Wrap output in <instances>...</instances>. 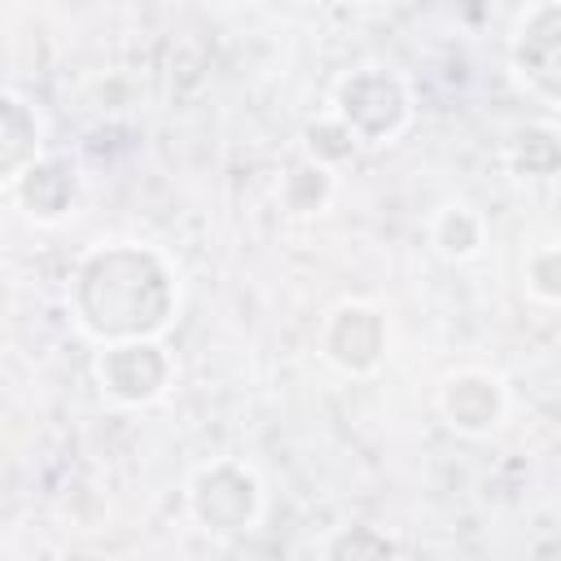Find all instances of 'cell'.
I'll return each instance as SVG.
<instances>
[{
  "instance_id": "obj_1",
  "label": "cell",
  "mask_w": 561,
  "mask_h": 561,
  "mask_svg": "<svg viewBox=\"0 0 561 561\" xmlns=\"http://www.w3.org/2000/svg\"><path fill=\"white\" fill-rule=\"evenodd\" d=\"M180 307V263L162 245L136 237L92 241L66 280V311L92 346L118 337H167Z\"/></svg>"
},
{
  "instance_id": "obj_2",
  "label": "cell",
  "mask_w": 561,
  "mask_h": 561,
  "mask_svg": "<svg viewBox=\"0 0 561 561\" xmlns=\"http://www.w3.org/2000/svg\"><path fill=\"white\" fill-rule=\"evenodd\" d=\"M184 517L197 535L215 543H237L263 526L267 513V482L241 456H210L184 473Z\"/></svg>"
},
{
  "instance_id": "obj_3",
  "label": "cell",
  "mask_w": 561,
  "mask_h": 561,
  "mask_svg": "<svg viewBox=\"0 0 561 561\" xmlns=\"http://www.w3.org/2000/svg\"><path fill=\"white\" fill-rule=\"evenodd\" d=\"M329 114L337 123H346V131L359 140V149H386L412 127L416 92L394 66L359 61L337 75V83L329 92Z\"/></svg>"
},
{
  "instance_id": "obj_4",
  "label": "cell",
  "mask_w": 561,
  "mask_h": 561,
  "mask_svg": "<svg viewBox=\"0 0 561 561\" xmlns=\"http://www.w3.org/2000/svg\"><path fill=\"white\" fill-rule=\"evenodd\" d=\"M88 373L110 408L145 412L171 394L180 364L162 337H118V342H96Z\"/></svg>"
},
{
  "instance_id": "obj_5",
  "label": "cell",
  "mask_w": 561,
  "mask_h": 561,
  "mask_svg": "<svg viewBox=\"0 0 561 561\" xmlns=\"http://www.w3.org/2000/svg\"><path fill=\"white\" fill-rule=\"evenodd\" d=\"M316 355L337 377H377L390 359V316L373 298H337L316 329Z\"/></svg>"
},
{
  "instance_id": "obj_6",
  "label": "cell",
  "mask_w": 561,
  "mask_h": 561,
  "mask_svg": "<svg viewBox=\"0 0 561 561\" xmlns=\"http://www.w3.org/2000/svg\"><path fill=\"white\" fill-rule=\"evenodd\" d=\"M508 75L513 83L543 105H561V0H530L508 26Z\"/></svg>"
},
{
  "instance_id": "obj_7",
  "label": "cell",
  "mask_w": 561,
  "mask_h": 561,
  "mask_svg": "<svg viewBox=\"0 0 561 561\" xmlns=\"http://www.w3.org/2000/svg\"><path fill=\"white\" fill-rule=\"evenodd\" d=\"M434 412L456 438H491L504 430L513 412L508 381L486 364H460L451 368L434 390Z\"/></svg>"
},
{
  "instance_id": "obj_8",
  "label": "cell",
  "mask_w": 561,
  "mask_h": 561,
  "mask_svg": "<svg viewBox=\"0 0 561 561\" xmlns=\"http://www.w3.org/2000/svg\"><path fill=\"white\" fill-rule=\"evenodd\" d=\"M4 193H9L13 210L26 224H35V228H61L83 206V171L66 153H48L44 149Z\"/></svg>"
},
{
  "instance_id": "obj_9",
  "label": "cell",
  "mask_w": 561,
  "mask_h": 561,
  "mask_svg": "<svg viewBox=\"0 0 561 561\" xmlns=\"http://www.w3.org/2000/svg\"><path fill=\"white\" fill-rule=\"evenodd\" d=\"M44 114L18 88H0V193L48 149Z\"/></svg>"
},
{
  "instance_id": "obj_10",
  "label": "cell",
  "mask_w": 561,
  "mask_h": 561,
  "mask_svg": "<svg viewBox=\"0 0 561 561\" xmlns=\"http://www.w3.org/2000/svg\"><path fill=\"white\" fill-rule=\"evenodd\" d=\"M425 241H430V250H434L443 263L465 267V263H473V259L486 254L491 224H486V215H482L469 197H447V202H438V206L430 210V219H425Z\"/></svg>"
},
{
  "instance_id": "obj_11",
  "label": "cell",
  "mask_w": 561,
  "mask_h": 561,
  "mask_svg": "<svg viewBox=\"0 0 561 561\" xmlns=\"http://www.w3.org/2000/svg\"><path fill=\"white\" fill-rule=\"evenodd\" d=\"M500 162L508 171L513 184H552L557 171H561V131H557V118L543 114V118H526L522 127L508 131L504 149H500Z\"/></svg>"
},
{
  "instance_id": "obj_12",
  "label": "cell",
  "mask_w": 561,
  "mask_h": 561,
  "mask_svg": "<svg viewBox=\"0 0 561 561\" xmlns=\"http://www.w3.org/2000/svg\"><path fill=\"white\" fill-rule=\"evenodd\" d=\"M337 175H342V171H329V167H320V162H311V158L289 162V167L280 171V180H276V202H280V210L294 215V219H316V215H324V210L333 206V197H337Z\"/></svg>"
},
{
  "instance_id": "obj_13",
  "label": "cell",
  "mask_w": 561,
  "mask_h": 561,
  "mask_svg": "<svg viewBox=\"0 0 561 561\" xmlns=\"http://www.w3.org/2000/svg\"><path fill=\"white\" fill-rule=\"evenodd\" d=\"M316 552L329 561H373V557H399V552H408V543L386 526L355 522V526H333L316 543Z\"/></svg>"
},
{
  "instance_id": "obj_14",
  "label": "cell",
  "mask_w": 561,
  "mask_h": 561,
  "mask_svg": "<svg viewBox=\"0 0 561 561\" xmlns=\"http://www.w3.org/2000/svg\"><path fill=\"white\" fill-rule=\"evenodd\" d=\"M364 149H359V140L346 131V123H337L329 110L324 114H316L307 127H302V158H311V162H320V167H329V171H342L346 162H355Z\"/></svg>"
},
{
  "instance_id": "obj_15",
  "label": "cell",
  "mask_w": 561,
  "mask_h": 561,
  "mask_svg": "<svg viewBox=\"0 0 561 561\" xmlns=\"http://www.w3.org/2000/svg\"><path fill=\"white\" fill-rule=\"evenodd\" d=\"M522 289L535 307H557L561 302V245L557 237H543L526 250L522 259Z\"/></svg>"
},
{
  "instance_id": "obj_16",
  "label": "cell",
  "mask_w": 561,
  "mask_h": 561,
  "mask_svg": "<svg viewBox=\"0 0 561 561\" xmlns=\"http://www.w3.org/2000/svg\"><path fill=\"white\" fill-rule=\"evenodd\" d=\"M346 4H368V0H346Z\"/></svg>"
}]
</instances>
